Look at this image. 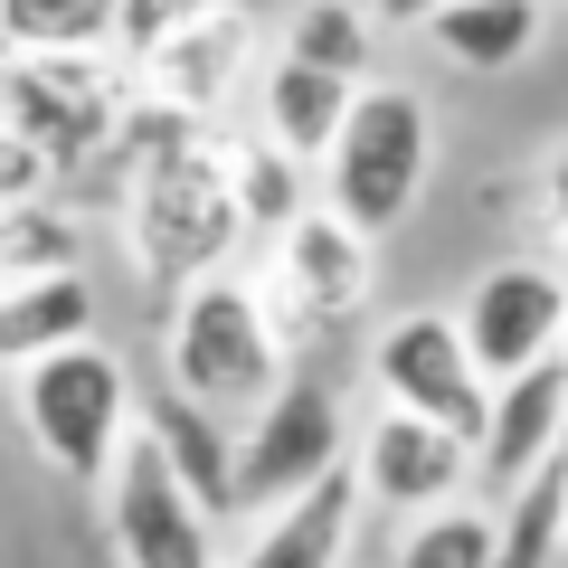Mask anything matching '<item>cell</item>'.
I'll list each match as a JSON object with an SVG mask.
<instances>
[{
	"instance_id": "cell-19",
	"label": "cell",
	"mask_w": 568,
	"mask_h": 568,
	"mask_svg": "<svg viewBox=\"0 0 568 568\" xmlns=\"http://www.w3.org/2000/svg\"><path fill=\"white\" fill-rule=\"evenodd\" d=\"M227 190H237L246 237H275V227L313 200V162H294V152L265 142V133H246V142H227Z\"/></svg>"
},
{
	"instance_id": "cell-21",
	"label": "cell",
	"mask_w": 568,
	"mask_h": 568,
	"mask_svg": "<svg viewBox=\"0 0 568 568\" xmlns=\"http://www.w3.org/2000/svg\"><path fill=\"white\" fill-rule=\"evenodd\" d=\"M388 568H493V503H436L398 540Z\"/></svg>"
},
{
	"instance_id": "cell-23",
	"label": "cell",
	"mask_w": 568,
	"mask_h": 568,
	"mask_svg": "<svg viewBox=\"0 0 568 568\" xmlns=\"http://www.w3.org/2000/svg\"><path fill=\"white\" fill-rule=\"evenodd\" d=\"M48 265H77V219L48 209L39 190H29V200H0V284L48 275Z\"/></svg>"
},
{
	"instance_id": "cell-24",
	"label": "cell",
	"mask_w": 568,
	"mask_h": 568,
	"mask_svg": "<svg viewBox=\"0 0 568 568\" xmlns=\"http://www.w3.org/2000/svg\"><path fill=\"white\" fill-rule=\"evenodd\" d=\"M200 10H219V0H114V58L133 67L142 48L162 39V29H181V20H200Z\"/></svg>"
},
{
	"instance_id": "cell-12",
	"label": "cell",
	"mask_w": 568,
	"mask_h": 568,
	"mask_svg": "<svg viewBox=\"0 0 568 568\" xmlns=\"http://www.w3.org/2000/svg\"><path fill=\"white\" fill-rule=\"evenodd\" d=\"M246 58H256V20H246L237 0H219V10H200V20L162 29V39L133 58V95L142 104H171V114H200L219 123V104L237 95Z\"/></svg>"
},
{
	"instance_id": "cell-6",
	"label": "cell",
	"mask_w": 568,
	"mask_h": 568,
	"mask_svg": "<svg viewBox=\"0 0 568 568\" xmlns=\"http://www.w3.org/2000/svg\"><path fill=\"white\" fill-rule=\"evenodd\" d=\"M275 256H265V313H275L284 342H304V332H342L369 313V284H379V237H361L351 219H332L323 200H304L294 219L275 227Z\"/></svg>"
},
{
	"instance_id": "cell-8",
	"label": "cell",
	"mask_w": 568,
	"mask_h": 568,
	"mask_svg": "<svg viewBox=\"0 0 568 568\" xmlns=\"http://www.w3.org/2000/svg\"><path fill=\"white\" fill-rule=\"evenodd\" d=\"M95 493H104V530H114L123 568H219V521L181 493V474L162 465V446L142 426L114 446Z\"/></svg>"
},
{
	"instance_id": "cell-7",
	"label": "cell",
	"mask_w": 568,
	"mask_h": 568,
	"mask_svg": "<svg viewBox=\"0 0 568 568\" xmlns=\"http://www.w3.org/2000/svg\"><path fill=\"white\" fill-rule=\"evenodd\" d=\"M342 455H351V426H342L332 379L284 369V379L237 417V511H275L284 493L323 484Z\"/></svg>"
},
{
	"instance_id": "cell-9",
	"label": "cell",
	"mask_w": 568,
	"mask_h": 568,
	"mask_svg": "<svg viewBox=\"0 0 568 568\" xmlns=\"http://www.w3.org/2000/svg\"><path fill=\"white\" fill-rule=\"evenodd\" d=\"M455 332H465V351H474L484 379H511V369L568 351V265L559 256H503V265H484L474 294H465V313H455Z\"/></svg>"
},
{
	"instance_id": "cell-25",
	"label": "cell",
	"mask_w": 568,
	"mask_h": 568,
	"mask_svg": "<svg viewBox=\"0 0 568 568\" xmlns=\"http://www.w3.org/2000/svg\"><path fill=\"white\" fill-rule=\"evenodd\" d=\"M29 190H48V171H39V152L0 123V200H29Z\"/></svg>"
},
{
	"instance_id": "cell-26",
	"label": "cell",
	"mask_w": 568,
	"mask_h": 568,
	"mask_svg": "<svg viewBox=\"0 0 568 568\" xmlns=\"http://www.w3.org/2000/svg\"><path fill=\"white\" fill-rule=\"evenodd\" d=\"M549 219H559V265H568V152L549 162Z\"/></svg>"
},
{
	"instance_id": "cell-20",
	"label": "cell",
	"mask_w": 568,
	"mask_h": 568,
	"mask_svg": "<svg viewBox=\"0 0 568 568\" xmlns=\"http://www.w3.org/2000/svg\"><path fill=\"white\" fill-rule=\"evenodd\" d=\"M369 48H379L369 0H294V20H284V58L332 67V77H351V85L369 77Z\"/></svg>"
},
{
	"instance_id": "cell-1",
	"label": "cell",
	"mask_w": 568,
	"mask_h": 568,
	"mask_svg": "<svg viewBox=\"0 0 568 568\" xmlns=\"http://www.w3.org/2000/svg\"><path fill=\"white\" fill-rule=\"evenodd\" d=\"M104 162L123 171V256H133V275L152 284V294H181L190 275H219V265L246 246L219 123L133 95Z\"/></svg>"
},
{
	"instance_id": "cell-22",
	"label": "cell",
	"mask_w": 568,
	"mask_h": 568,
	"mask_svg": "<svg viewBox=\"0 0 568 568\" xmlns=\"http://www.w3.org/2000/svg\"><path fill=\"white\" fill-rule=\"evenodd\" d=\"M0 48H114V0H0Z\"/></svg>"
},
{
	"instance_id": "cell-16",
	"label": "cell",
	"mask_w": 568,
	"mask_h": 568,
	"mask_svg": "<svg viewBox=\"0 0 568 568\" xmlns=\"http://www.w3.org/2000/svg\"><path fill=\"white\" fill-rule=\"evenodd\" d=\"M417 29L436 39V58L465 67V77H511V67L549 39V0H436Z\"/></svg>"
},
{
	"instance_id": "cell-2",
	"label": "cell",
	"mask_w": 568,
	"mask_h": 568,
	"mask_svg": "<svg viewBox=\"0 0 568 568\" xmlns=\"http://www.w3.org/2000/svg\"><path fill=\"white\" fill-rule=\"evenodd\" d=\"M323 209L351 219L361 237H388L407 227V209L426 200V171H436V114H426L417 85H379L361 77L351 85V114L342 133L323 142Z\"/></svg>"
},
{
	"instance_id": "cell-11",
	"label": "cell",
	"mask_w": 568,
	"mask_h": 568,
	"mask_svg": "<svg viewBox=\"0 0 568 568\" xmlns=\"http://www.w3.org/2000/svg\"><path fill=\"white\" fill-rule=\"evenodd\" d=\"M351 484H361V503L417 521V511L455 503V493L474 484V446L455 436V426L417 417V407H379V417L351 436Z\"/></svg>"
},
{
	"instance_id": "cell-28",
	"label": "cell",
	"mask_w": 568,
	"mask_h": 568,
	"mask_svg": "<svg viewBox=\"0 0 568 568\" xmlns=\"http://www.w3.org/2000/svg\"><path fill=\"white\" fill-rule=\"evenodd\" d=\"M559 549H568V521H559Z\"/></svg>"
},
{
	"instance_id": "cell-4",
	"label": "cell",
	"mask_w": 568,
	"mask_h": 568,
	"mask_svg": "<svg viewBox=\"0 0 568 568\" xmlns=\"http://www.w3.org/2000/svg\"><path fill=\"white\" fill-rule=\"evenodd\" d=\"M162 369L181 398L219 407V417H246L265 388L284 379V332L265 313V294L246 275H190L171 294V332H162Z\"/></svg>"
},
{
	"instance_id": "cell-13",
	"label": "cell",
	"mask_w": 568,
	"mask_h": 568,
	"mask_svg": "<svg viewBox=\"0 0 568 568\" xmlns=\"http://www.w3.org/2000/svg\"><path fill=\"white\" fill-rule=\"evenodd\" d=\"M559 446H568V351H549V361L493 379L484 426H474V503H503V493Z\"/></svg>"
},
{
	"instance_id": "cell-3",
	"label": "cell",
	"mask_w": 568,
	"mask_h": 568,
	"mask_svg": "<svg viewBox=\"0 0 568 568\" xmlns=\"http://www.w3.org/2000/svg\"><path fill=\"white\" fill-rule=\"evenodd\" d=\"M133 67L114 48H0V123L39 152V171H85L114 152Z\"/></svg>"
},
{
	"instance_id": "cell-5",
	"label": "cell",
	"mask_w": 568,
	"mask_h": 568,
	"mask_svg": "<svg viewBox=\"0 0 568 568\" xmlns=\"http://www.w3.org/2000/svg\"><path fill=\"white\" fill-rule=\"evenodd\" d=\"M10 379H20L29 446H39L67 484H104V465H114V446L133 436V407H142L133 369L85 332V342H58V351H39V361H20Z\"/></svg>"
},
{
	"instance_id": "cell-17",
	"label": "cell",
	"mask_w": 568,
	"mask_h": 568,
	"mask_svg": "<svg viewBox=\"0 0 568 568\" xmlns=\"http://www.w3.org/2000/svg\"><path fill=\"white\" fill-rule=\"evenodd\" d=\"M342 114H351V77H332V67H304V58H265V77H256V133L265 142H284L294 162H323V142L342 133Z\"/></svg>"
},
{
	"instance_id": "cell-14",
	"label": "cell",
	"mask_w": 568,
	"mask_h": 568,
	"mask_svg": "<svg viewBox=\"0 0 568 568\" xmlns=\"http://www.w3.org/2000/svg\"><path fill=\"white\" fill-rule=\"evenodd\" d=\"M133 426L162 446V465L181 474V493L209 511V521H237V417H219V407L162 388V398L133 407Z\"/></svg>"
},
{
	"instance_id": "cell-27",
	"label": "cell",
	"mask_w": 568,
	"mask_h": 568,
	"mask_svg": "<svg viewBox=\"0 0 568 568\" xmlns=\"http://www.w3.org/2000/svg\"><path fill=\"white\" fill-rule=\"evenodd\" d=\"M436 0H369V20H388V29H417Z\"/></svg>"
},
{
	"instance_id": "cell-18",
	"label": "cell",
	"mask_w": 568,
	"mask_h": 568,
	"mask_svg": "<svg viewBox=\"0 0 568 568\" xmlns=\"http://www.w3.org/2000/svg\"><path fill=\"white\" fill-rule=\"evenodd\" d=\"M85 332H95V284H85V265H48V275L0 284V369L39 361L58 342H85Z\"/></svg>"
},
{
	"instance_id": "cell-10",
	"label": "cell",
	"mask_w": 568,
	"mask_h": 568,
	"mask_svg": "<svg viewBox=\"0 0 568 568\" xmlns=\"http://www.w3.org/2000/svg\"><path fill=\"white\" fill-rule=\"evenodd\" d=\"M369 388H379V407H417V417L455 426L465 446H474L484 398H493V379L474 369L455 313H398V323L369 342Z\"/></svg>"
},
{
	"instance_id": "cell-15",
	"label": "cell",
	"mask_w": 568,
	"mask_h": 568,
	"mask_svg": "<svg viewBox=\"0 0 568 568\" xmlns=\"http://www.w3.org/2000/svg\"><path fill=\"white\" fill-rule=\"evenodd\" d=\"M351 530H361V484H351V455L323 484L284 493L275 511H256V540L237 549V568H342Z\"/></svg>"
}]
</instances>
